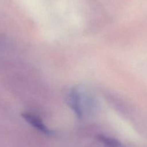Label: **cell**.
<instances>
[{
	"mask_svg": "<svg viewBox=\"0 0 147 147\" xmlns=\"http://www.w3.org/2000/svg\"><path fill=\"white\" fill-rule=\"evenodd\" d=\"M98 139L101 142H102L103 144H105L107 146L110 147H118L120 144H121L118 140L115 139L113 138H111V137L106 136L105 135H99Z\"/></svg>",
	"mask_w": 147,
	"mask_h": 147,
	"instance_id": "3",
	"label": "cell"
},
{
	"mask_svg": "<svg viewBox=\"0 0 147 147\" xmlns=\"http://www.w3.org/2000/svg\"><path fill=\"white\" fill-rule=\"evenodd\" d=\"M21 116L25 119L26 122H28L30 125H32V127H34L38 131H40V132L46 134V135H51V131L43 123L42 120L38 117H37L36 115H32V114L29 113H22Z\"/></svg>",
	"mask_w": 147,
	"mask_h": 147,
	"instance_id": "1",
	"label": "cell"
},
{
	"mask_svg": "<svg viewBox=\"0 0 147 147\" xmlns=\"http://www.w3.org/2000/svg\"><path fill=\"white\" fill-rule=\"evenodd\" d=\"M69 105L72 109L74 113L79 118H82V110L81 104H80V98L79 93L77 90H72L69 94Z\"/></svg>",
	"mask_w": 147,
	"mask_h": 147,
	"instance_id": "2",
	"label": "cell"
}]
</instances>
